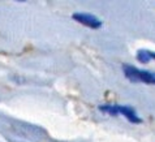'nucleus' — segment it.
<instances>
[{
  "mask_svg": "<svg viewBox=\"0 0 155 142\" xmlns=\"http://www.w3.org/2000/svg\"><path fill=\"white\" fill-rule=\"evenodd\" d=\"M124 73L130 81H141V82L153 85L155 82V77L153 73H150L147 71H140L134 67H129L125 65L124 67Z\"/></svg>",
  "mask_w": 155,
  "mask_h": 142,
  "instance_id": "nucleus-1",
  "label": "nucleus"
},
{
  "mask_svg": "<svg viewBox=\"0 0 155 142\" xmlns=\"http://www.w3.org/2000/svg\"><path fill=\"white\" fill-rule=\"evenodd\" d=\"M101 111H107L108 114L111 115H116V114H120V115H124L125 117H128L130 121L133 123H141V119L137 117V115L134 112V110L129 108V107H121V106H103L101 107Z\"/></svg>",
  "mask_w": 155,
  "mask_h": 142,
  "instance_id": "nucleus-2",
  "label": "nucleus"
},
{
  "mask_svg": "<svg viewBox=\"0 0 155 142\" xmlns=\"http://www.w3.org/2000/svg\"><path fill=\"white\" fill-rule=\"evenodd\" d=\"M73 18H74L77 22L85 25L87 28L91 29H98L99 26H102V21L98 20L95 16L93 15H87V13H74L73 15Z\"/></svg>",
  "mask_w": 155,
  "mask_h": 142,
  "instance_id": "nucleus-3",
  "label": "nucleus"
},
{
  "mask_svg": "<svg viewBox=\"0 0 155 142\" xmlns=\"http://www.w3.org/2000/svg\"><path fill=\"white\" fill-rule=\"evenodd\" d=\"M140 55H143L142 58H138L142 63H147L150 59H153V58H154V54H153V52H149V51H141Z\"/></svg>",
  "mask_w": 155,
  "mask_h": 142,
  "instance_id": "nucleus-4",
  "label": "nucleus"
}]
</instances>
